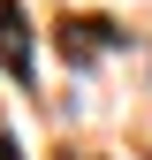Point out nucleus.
Masks as SVG:
<instances>
[{
	"mask_svg": "<svg viewBox=\"0 0 152 160\" xmlns=\"http://www.w3.org/2000/svg\"><path fill=\"white\" fill-rule=\"evenodd\" d=\"M0 61H8V76H31V23L15 0H0Z\"/></svg>",
	"mask_w": 152,
	"mask_h": 160,
	"instance_id": "1",
	"label": "nucleus"
},
{
	"mask_svg": "<svg viewBox=\"0 0 152 160\" xmlns=\"http://www.w3.org/2000/svg\"><path fill=\"white\" fill-rule=\"evenodd\" d=\"M0 160H23V145H15V137H0Z\"/></svg>",
	"mask_w": 152,
	"mask_h": 160,
	"instance_id": "2",
	"label": "nucleus"
}]
</instances>
